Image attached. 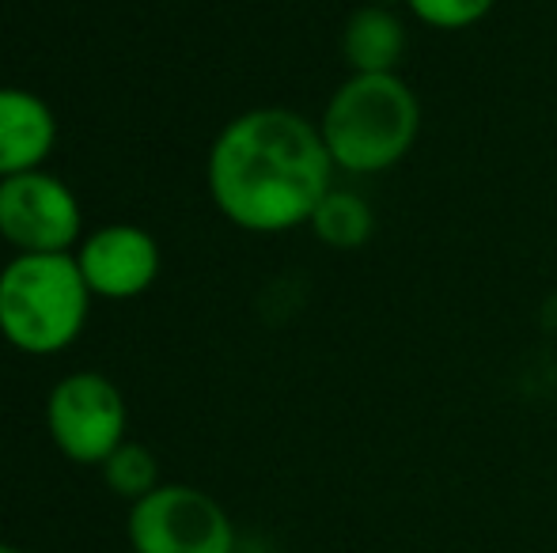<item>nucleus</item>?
I'll use <instances>...</instances> for the list:
<instances>
[{
	"label": "nucleus",
	"instance_id": "nucleus-1",
	"mask_svg": "<svg viewBox=\"0 0 557 553\" xmlns=\"http://www.w3.org/2000/svg\"><path fill=\"white\" fill-rule=\"evenodd\" d=\"M334 160L319 122L288 106H255L216 134L206 160V186L216 213L255 236L311 224L334 190Z\"/></svg>",
	"mask_w": 557,
	"mask_h": 553
},
{
	"label": "nucleus",
	"instance_id": "nucleus-2",
	"mask_svg": "<svg viewBox=\"0 0 557 553\" xmlns=\"http://www.w3.org/2000/svg\"><path fill=\"white\" fill-rule=\"evenodd\" d=\"M319 134L337 171L380 175L418 144L421 103L398 73H349L326 99Z\"/></svg>",
	"mask_w": 557,
	"mask_h": 553
},
{
	"label": "nucleus",
	"instance_id": "nucleus-3",
	"mask_svg": "<svg viewBox=\"0 0 557 553\" xmlns=\"http://www.w3.org/2000/svg\"><path fill=\"white\" fill-rule=\"evenodd\" d=\"M91 300L73 254H12L0 269V338L27 356H58L84 334Z\"/></svg>",
	"mask_w": 557,
	"mask_h": 553
},
{
	"label": "nucleus",
	"instance_id": "nucleus-4",
	"mask_svg": "<svg viewBox=\"0 0 557 553\" xmlns=\"http://www.w3.org/2000/svg\"><path fill=\"white\" fill-rule=\"evenodd\" d=\"M133 553H235V524L216 497L198 486H156L129 504Z\"/></svg>",
	"mask_w": 557,
	"mask_h": 553
},
{
	"label": "nucleus",
	"instance_id": "nucleus-5",
	"mask_svg": "<svg viewBox=\"0 0 557 553\" xmlns=\"http://www.w3.org/2000/svg\"><path fill=\"white\" fill-rule=\"evenodd\" d=\"M129 410L103 372H73L46 399V432L53 448L81 466H103L125 443Z\"/></svg>",
	"mask_w": 557,
	"mask_h": 553
},
{
	"label": "nucleus",
	"instance_id": "nucleus-6",
	"mask_svg": "<svg viewBox=\"0 0 557 553\" xmlns=\"http://www.w3.org/2000/svg\"><path fill=\"white\" fill-rule=\"evenodd\" d=\"M84 236L81 198L58 175L42 167L0 178V239L15 254H73Z\"/></svg>",
	"mask_w": 557,
	"mask_h": 553
},
{
	"label": "nucleus",
	"instance_id": "nucleus-7",
	"mask_svg": "<svg viewBox=\"0 0 557 553\" xmlns=\"http://www.w3.org/2000/svg\"><path fill=\"white\" fill-rule=\"evenodd\" d=\"M96 300H137L160 277V243L140 224H103L73 251Z\"/></svg>",
	"mask_w": 557,
	"mask_h": 553
},
{
	"label": "nucleus",
	"instance_id": "nucleus-8",
	"mask_svg": "<svg viewBox=\"0 0 557 553\" xmlns=\"http://www.w3.org/2000/svg\"><path fill=\"white\" fill-rule=\"evenodd\" d=\"M58 144V114L27 88H0V178L42 171Z\"/></svg>",
	"mask_w": 557,
	"mask_h": 553
},
{
	"label": "nucleus",
	"instance_id": "nucleus-9",
	"mask_svg": "<svg viewBox=\"0 0 557 553\" xmlns=\"http://www.w3.org/2000/svg\"><path fill=\"white\" fill-rule=\"evenodd\" d=\"M406 53V23L395 8L360 4L342 27V58L349 73H398Z\"/></svg>",
	"mask_w": 557,
	"mask_h": 553
},
{
	"label": "nucleus",
	"instance_id": "nucleus-10",
	"mask_svg": "<svg viewBox=\"0 0 557 553\" xmlns=\"http://www.w3.org/2000/svg\"><path fill=\"white\" fill-rule=\"evenodd\" d=\"M315 231V239L331 251H360L375 231V213L360 193L352 190H334L319 201L315 216L308 224Z\"/></svg>",
	"mask_w": 557,
	"mask_h": 553
},
{
	"label": "nucleus",
	"instance_id": "nucleus-11",
	"mask_svg": "<svg viewBox=\"0 0 557 553\" xmlns=\"http://www.w3.org/2000/svg\"><path fill=\"white\" fill-rule=\"evenodd\" d=\"M99 470H103L107 489L117 497H125L129 504L140 501V497H148L156 486H163L156 455L145 448V443H133V440H125L122 448H117L114 455L99 466Z\"/></svg>",
	"mask_w": 557,
	"mask_h": 553
},
{
	"label": "nucleus",
	"instance_id": "nucleus-12",
	"mask_svg": "<svg viewBox=\"0 0 557 553\" xmlns=\"http://www.w3.org/2000/svg\"><path fill=\"white\" fill-rule=\"evenodd\" d=\"M406 8L433 30H467L478 27L497 8V0H406Z\"/></svg>",
	"mask_w": 557,
	"mask_h": 553
},
{
	"label": "nucleus",
	"instance_id": "nucleus-13",
	"mask_svg": "<svg viewBox=\"0 0 557 553\" xmlns=\"http://www.w3.org/2000/svg\"><path fill=\"white\" fill-rule=\"evenodd\" d=\"M364 4H380V8H398V4H406V0H364Z\"/></svg>",
	"mask_w": 557,
	"mask_h": 553
},
{
	"label": "nucleus",
	"instance_id": "nucleus-14",
	"mask_svg": "<svg viewBox=\"0 0 557 553\" xmlns=\"http://www.w3.org/2000/svg\"><path fill=\"white\" fill-rule=\"evenodd\" d=\"M0 553H27V550H20V546H12V542H0Z\"/></svg>",
	"mask_w": 557,
	"mask_h": 553
}]
</instances>
